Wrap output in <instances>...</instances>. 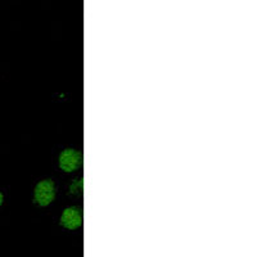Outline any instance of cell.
Here are the masks:
<instances>
[{
  "mask_svg": "<svg viewBox=\"0 0 257 257\" xmlns=\"http://www.w3.org/2000/svg\"><path fill=\"white\" fill-rule=\"evenodd\" d=\"M3 201H4V197H3V193L0 192V206L3 205Z\"/></svg>",
  "mask_w": 257,
  "mask_h": 257,
  "instance_id": "277c9868",
  "label": "cell"
},
{
  "mask_svg": "<svg viewBox=\"0 0 257 257\" xmlns=\"http://www.w3.org/2000/svg\"><path fill=\"white\" fill-rule=\"evenodd\" d=\"M82 165V155L76 149H64L59 155V167L66 173H72Z\"/></svg>",
  "mask_w": 257,
  "mask_h": 257,
  "instance_id": "7a4b0ae2",
  "label": "cell"
},
{
  "mask_svg": "<svg viewBox=\"0 0 257 257\" xmlns=\"http://www.w3.org/2000/svg\"><path fill=\"white\" fill-rule=\"evenodd\" d=\"M56 184L52 180H41L34 190V199L41 207L49 206L56 199Z\"/></svg>",
  "mask_w": 257,
  "mask_h": 257,
  "instance_id": "6da1fadb",
  "label": "cell"
},
{
  "mask_svg": "<svg viewBox=\"0 0 257 257\" xmlns=\"http://www.w3.org/2000/svg\"><path fill=\"white\" fill-rule=\"evenodd\" d=\"M82 224V215L80 208L68 207L63 211L61 216V225L66 229L75 230L79 229Z\"/></svg>",
  "mask_w": 257,
  "mask_h": 257,
  "instance_id": "3957f363",
  "label": "cell"
}]
</instances>
